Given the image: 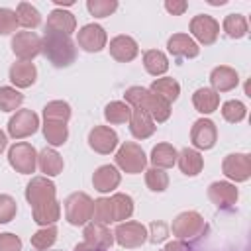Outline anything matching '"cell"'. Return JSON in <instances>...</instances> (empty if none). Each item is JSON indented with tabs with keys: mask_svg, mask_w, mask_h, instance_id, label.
<instances>
[{
	"mask_svg": "<svg viewBox=\"0 0 251 251\" xmlns=\"http://www.w3.org/2000/svg\"><path fill=\"white\" fill-rule=\"evenodd\" d=\"M71 118V106L63 100H53L47 102L43 108V120H51V122H63L67 124Z\"/></svg>",
	"mask_w": 251,
	"mask_h": 251,
	"instance_id": "37",
	"label": "cell"
},
{
	"mask_svg": "<svg viewBox=\"0 0 251 251\" xmlns=\"http://www.w3.org/2000/svg\"><path fill=\"white\" fill-rule=\"evenodd\" d=\"M41 53L55 67H69L76 59V47L71 35L57 31H45V35L41 37Z\"/></svg>",
	"mask_w": 251,
	"mask_h": 251,
	"instance_id": "2",
	"label": "cell"
},
{
	"mask_svg": "<svg viewBox=\"0 0 251 251\" xmlns=\"http://www.w3.org/2000/svg\"><path fill=\"white\" fill-rule=\"evenodd\" d=\"M16 212H18L16 200L8 194H0V224L12 222L16 218Z\"/></svg>",
	"mask_w": 251,
	"mask_h": 251,
	"instance_id": "45",
	"label": "cell"
},
{
	"mask_svg": "<svg viewBox=\"0 0 251 251\" xmlns=\"http://www.w3.org/2000/svg\"><path fill=\"white\" fill-rule=\"evenodd\" d=\"M129 116H131V108L122 100H114L104 108V118L108 124H126L129 122Z\"/></svg>",
	"mask_w": 251,
	"mask_h": 251,
	"instance_id": "35",
	"label": "cell"
},
{
	"mask_svg": "<svg viewBox=\"0 0 251 251\" xmlns=\"http://www.w3.org/2000/svg\"><path fill=\"white\" fill-rule=\"evenodd\" d=\"M73 251H104V249H96V247H92V245H88L86 241H82V243H78Z\"/></svg>",
	"mask_w": 251,
	"mask_h": 251,
	"instance_id": "50",
	"label": "cell"
},
{
	"mask_svg": "<svg viewBox=\"0 0 251 251\" xmlns=\"http://www.w3.org/2000/svg\"><path fill=\"white\" fill-rule=\"evenodd\" d=\"M86 8H88V12L94 18H106V16H110V14L116 12L118 2L116 0H88L86 2Z\"/></svg>",
	"mask_w": 251,
	"mask_h": 251,
	"instance_id": "43",
	"label": "cell"
},
{
	"mask_svg": "<svg viewBox=\"0 0 251 251\" xmlns=\"http://www.w3.org/2000/svg\"><path fill=\"white\" fill-rule=\"evenodd\" d=\"M12 51L20 61H31L41 53V37L35 31H18L12 37Z\"/></svg>",
	"mask_w": 251,
	"mask_h": 251,
	"instance_id": "9",
	"label": "cell"
},
{
	"mask_svg": "<svg viewBox=\"0 0 251 251\" xmlns=\"http://www.w3.org/2000/svg\"><path fill=\"white\" fill-rule=\"evenodd\" d=\"M110 55L116 59V61H120V63H129V61H133L135 57H137V51H139V47H137V41L133 39V37H129V35H116L112 41H110Z\"/></svg>",
	"mask_w": 251,
	"mask_h": 251,
	"instance_id": "18",
	"label": "cell"
},
{
	"mask_svg": "<svg viewBox=\"0 0 251 251\" xmlns=\"http://www.w3.org/2000/svg\"><path fill=\"white\" fill-rule=\"evenodd\" d=\"M120 180H122V176H120V173L114 165H102L92 175V186H94V190H98L102 194L112 192L114 188H118Z\"/></svg>",
	"mask_w": 251,
	"mask_h": 251,
	"instance_id": "20",
	"label": "cell"
},
{
	"mask_svg": "<svg viewBox=\"0 0 251 251\" xmlns=\"http://www.w3.org/2000/svg\"><path fill=\"white\" fill-rule=\"evenodd\" d=\"M222 116H224V120L229 122V124H239V122L247 116V108H245V104L239 102V100H227V102H224V106H222Z\"/></svg>",
	"mask_w": 251,
	"mask_h": 251,
	"instance_id": "41",
	"label": "cell"
},
{
	"mask_svg": "<svg viewBox=\"0 0 251 251\" xmlns=\"http://www.w3.org/2000/svg\"><path fill=\"white\" fill-rule=\"evenodd\" d=\"M192 104L200 114H212L220 106V94L216 90H212V88H206V86L198 88L192 94Z\"/></svg>",
	"mask_w": 251,
	"mask_h": 251,
	"instance_id": "29",
	"label": "cell"
},
{
	"mask_svg": "<svg viewBox=\"0 0 251 251\" xmlns=\"http://www.w3.org/2000/svg\"><path fill=\"white\" fill-rule=\"evenodd\" d=\"M176 163H178V169L186 175V176H196L202 167H204V159L202 155L196 151V149H190V147H184L178 157H176Z\"/></svg>",
	"mask_w": 251,
	"mask_h": 251,
	"instance_id": "26",
	"label": "cell"
},
{
	"mask_svg": "<svg viewBox=\"0 0 251 251\" xmlns=\"http://www.w3.org/2000/svg\"><path fill=\"white\" fill-rule=\"evenodd\" d=\"M165 10L173 16H182L186 10H188V2L184 0H167L165 2Z\"/></svg>",
	"mask_w": 251,
	"mask_h": 251,
	"instance_id": "47",
	"label": "cell"
},
{
	"mask_svg": "<svg viewBox=\"0 0 251 251\" xmlns=\"http://www.w3.org/2000/svg\"><path fill=\"white\" fill-rule=\"evenodd\" d=\"M37 165L41 169V173H45V176H57L63 173V157L55 151V149H49L45 147L39 155H37Z\"/></svg>",
	"mask_w": 251,
	"mask_h": 251,
	"instance_id": "27",
	"label": "cell"
},
{
	"mask_svg": "<svg viewBox=\"0 0 251 251\" xmlns=\"http://www.w3.org/2000/svg\"><path fill=\"white\" fill-rule=\"evenodd\" d=\"M37 69L31 61H18L10 67V80L16 88H27L35 82Z\"/></svg>",
	"mask_w": 251,
	"mask_h": 251,
	"instance_id": "23",
	"label": "cell"
},
{
	"mask_svg": "<svg viewBox=\"0 0 251 251\" xmlns=\"http://www.w3.org/2000/svg\"><path fill=\"white\" fill-rule=\"evenodd\" d=\"M43 137L47 139V143L49 145H53V147H59V145H63L65 141H67V137H69V127H67V124H63V122H51V120H43Z\"/></svg>",
	"mask_w": 251,
	"mask_h": 251,
	"instance_id": "32",
	"label": "cell"
},
{
	"mask_svg": "<svg viewBox=\"0 0 251 251\" xmlns=\"http://www.w3.org/2000/svg\"><path fill=\"white\" fill-rule=\"evenodd\" d=\"M190 33L198 43L212 45L220 35V24L208 14H198L190 20Z\"/></svg>",
	"mask_w": 251,
	"mask_h": 251,
	"instance_id": "10",
	"label": "cell"
},
{
	"mask_svg": "<svg viewBox=\"0 0 251 251\" xmlns=\"http://www.w3.org/2000/svg\"><path fill=\"white\" fill-rule=\"evenodd\" d=\"M0 251H22V239L14 233H0Z\"/></svg>",
	"mask_w": 251,
	"mask_h": 251,
	"instance_id": "46",
	"label": "cell"
},
{
	"mask_svg": "<svg viewBox=\"0 0 251 251\" xmlns=\"http://www.w3.org/2000/svg\"><path fill=\"white\" fill-rule=\"evenodd\" d=\"M222 171L229 180L243 182L251 176V157L247 153H229L222 163Z\"/></svg>",
	"mask_w": 251,
	"mask_h": 251,
	"instance_id": "11",
	"label": "cell"
},
{
	"mask_svg": "<svg viewBox=\"0 0 251 251\" xmlns=\"http://www.w3.org/2000/svg\"><path fill=\"white\" fill-rule=\"evenodd\" d=\"M163 251H190V249H188V245L182 243V241H171V243L165 245Z\"/></svg>",
	"mask_w": 251,
	"mask_h": 251,
	"instance_id": "49",
	"label": "cell"
},
{
	"mask_svg": "<svg viewBox=\"0 0 251 251\" xmlns=\"http://www.w3.org/2000/svg\"><path fill=\"white\" fill-rule=\"evenodd\" d=\"M84 241L96 249H110L114 245V233L108 229V226H102V224H86L84 227Z\"/></svg>",
	"mask_w": 251,
	"mask_h": 251,
	"instance_id": "21",
	"label": "cell"
},
{
	"mask_svg": "<svg viewBox=\"0 0 251 251\" xmlns=\"http://www.w3.org/2000/svg\"><path fill=\"white\" fill-rule=\"evenodd\" d=\"M18 18H16V10L10 8H0V35H8L14 33L18 29Z\"/></svg>",
	"mask_w": 251,
	"mask_h": 251,
	"instance_id": "44",
	"label": "cell"
},
{
	"mask_svg": "<svg viewBox=\"0 0 251 251\" xmlns=\"http://www.w3.org/2000/svg\"><path fill=\"white\" fill-rule=\"evenodd\" d=\"M24 94L14 86H0V110L2 112H14L22 106Z\"/></svg>",
	"mask_w": 251,
	"mask_h": 251,
	"instance_id": "38",
	"label": "cell"
},
{
	"mask_svg": "<svg viewBox=\"0 0 251 251\" xmlns=\"http://www.w3.org/2000/svg\"><path fill=\"white\" fill-rule=\"evenodd\" d=\"M92 222L102 224V226H108V224H112V222H114L110 198H98V200H94V208H92Z\"/></svg>",
	"mask_w": 251,
	"mask_h": 251,
	"instance_id": "42",
	"label": "cell"
},
{
	"mask_svg": "<svg viewBox=\"0 0 251 251\" xmlns=\"http://www.w3.org/2000/svg\"><path fill=\"white\" fill-rule=\"evenodd\" d=\"M88 145L100 155H110L118 147V133L108 126H94L88 133Z\"/></svg>",
	"mask_w": 251,
	"mask_h": 251,
	"instance_id": "15",
	"label": "cell"
},
{
	"mask_svg": "<svg viewBox=\"0 0 251 251\" xmlns=\"http://www.w3.org/2000/svg\"><path fill=\"white\" fill-rule=\"evenodd\" d=\"M129 131L135 139H147L155 133V122L151 120V116L143 110L131 108V116H129Z\"/></svg>",
	"mask_w": 251,
	"mask_h": 251,
	"instance_id": "24",
	"label": "cell"
},
{
	"mask_svg": "<svg viewBox=\"0 0 251 251\" xmlns=\"http://www.w3.org/2000/svg\"><path fill=\"white\" fill-rule=\"evenodd\" d=\"M208 198L212 200V204L220 210H229L235 206L239 192L235 188V184L227 182V180H216L208 186Z\"/></svg>",
	"mask_w": 251,
	"mask_h": 251,
	"instance_id": "13",
	"label": "cell"
},
{
	"mask_svg": "<svg viewBox=\"0 0 251 251\" xmlns=\"http://www.w3.org/2000/svg\"><path fill=\"white\" fill-rule=\"evenodd\" d=\"M110 204H112L114 222H126V220H129V216L133 214V200H131L129 194L116 192V194L110 198Z\"/></svg>",
	"mask_w": 251,
	"mask_h": 251,
	"instance_id": "33",
	"label": "cell"
},
{
	"mask_svg": "<svg viewBox=\"0 0 251 251\" xmlns=\"http://www.w3.org/2000/svg\"><path fill=\"white\" fill-rule=\"evenodd\" d=\"M39 127V118L33 110H18L8 122V133L14 139H24L33 135Z\"/></svg>",
	"mask_w": 251,
	"mask_h": 251,
	"instance_id": "8",
	"label": "cell"
},
{
	"mask_svg": "<svg viewBox=\"0 0 251 251\" xmlns=\"http://www.w3.org/2000/svg\"><path fill=\"white\" fill-rule=\"evenodd\" d=\"M8 161H10V167L16 169V173L31 175V173H35V167H37V151L33 149L31 143L20 141L10 147Z\"/></svg>",
	"mask_w": 251,
	"mask_h": 251,
	"instance_id": "5",
	"label": "cell"
},
{
	"mask_svg": "<svg viewBox=\"0 0 251 251\" xmlns=\"http://www.w3.org/2000/svg\"><path fill=\"white\" fill-rule=\"evenodd\" d=\"M16 18H18V24L27 27V29H33L41 24V14L35 6H31L29 2H20L18 8H16Z\"/></svg>",
	"mask_w": 251,
	"mask_h": 251,
	"instance_id": "34",
	"label": "cell"
},
{
	"mask_svg": "<svg viewBox=\"0 0 251 251\" xmlns=\"http://www.w3.org/2000/svg\"><path fill=\"white\" fill-rule=\"evenodd\" d=\"M143 67H145V71H147L149 75L161 76V75H165L167 69H169V59H167V55H165L163 51H159V49H149V51H145V55H143Z\"/></svg>",
	"mask_w": 251,
	"mask_h": 251,
	"instance_id": "31",
	"label": "cell"
},
{
	"mask_svg": "<svg viewBox=\"0 0 251 251\" xmlns=\"http://www.w3.org/2000/svg\"><path fill=\"white\" fill-rule=\"evenodd\" d=\"M55 194H57V188L47 176H33L25 186V200L29 202L31 208L43 202L55 200Z\"/></svg>",
	"mask_w": 251,
	"mask_h": 251,
	"instance_id": "12",
	"label": "cell"
},
{
	"mask_svg": "<svg viewBox=\"0 0 251 251\" xmlns=\"http://www.w3.org/2000/svg\"><path fill=\"white\" fill-rule=\"evenodd\" d=\"M176 157H178V151L171 143H157L153 147L149 159H151L153 167H157V169H171L176 163Z\"/></svg>",
	"mask_w": 251,
	"mask_h": 251,
	"instance_id": "30",
	"label": "cell"
},
{
	"mask_svg": "<svg viewBox=\"0 0 251 251\" xmlns=\"http://www.w3.org/2000/svg\"><path fill=\"white\" fill-rule=\"evenodd\" d=\"M94 202L84 192H73L65 200V218L71 226H86L92 220Z\"/></svg>",
	"mask_w": 251,
	"mask_h": 251,
	"instance_id": "3",
	"label": "cell"
},
{
	"mask_svg": "<svg viewBox=\"0 0 251 251\" xmlns=\"http://www.w3.org/2000/svg\"><path fill=\"white\" fill-rule=\"evenodd\" d=\"M167 49H169L171 55L182 57V59H192L200 53L198 43L186 33H173L167 41Z\"/></svg>",
	"mask_w": 251,
	"mask_h": 251,
	"instance_id": "17",
	"label": "cell"
},
{
	"mask_svg": "<svg viewBox=\"0 0 251 251\" xmlns=\"http://www.w3.org/2000/svg\"><path fill=\"white\" fill-rule=\"evenodd\" d=\"M147 227L139 222H120L114 231V239L126 249L141 247L147 241Z\"/></svg>",
	"mask_w": 251,
	"mask_h": 251,
	"instance_id": "7",
	"label": "cell"
},
{
	"mask_svg": "<svg viewBox=\"0 0 251 251\" xmlns=\"http://www.w3.org/2000/svg\"><path fill=\"white\" fill-rule=\"evenodd\" d=\"M151 229H153V235H151V241L153 243L165 239V226L163 224H151Z\"/></svg>",
	"mask_w": 251,
	"mask_h": 251,
	"instance_id": "48",
	"label": "cell"
},
{
	"mask_svg": "<svg viewBox=\"0 0 251 251\" xmlns=\"http://www.w3.org/2000/svg\"><path fill=\"white\" fill-rule=\"evenodd\" d=\"M210 4H212V6H224L226 0H210Z\"/></svg>",
	"mask_w": 251,
	"mask_h": 251,
	"instance_id": "52",
	"label": "cell"
},
{
	"mask_svg": "<svg viewBox=\"0 0 251 251\" xmlns=\"http://www.w3.org/2000/svg\"><path fill=\"white\" fill-rule=\"evenodd\" d=\"M222 27H224V31H226L229 37H233V39H239V37L247 35V29H249L247 20H245V16H241V14H227V16L224 18Z\"/></svg>",
	"mask_w": 251,
	"mask_h": 251,
	"instance_id": "36",
	"label": "cell"
},
{
	"mask_svg": "<svg viewBox=\"0 0 251 251\" xmlns=\"http://www.w3.org/2000/svg\"><path fill=\"white\" fill-rule=\"evenodd\" d=\"M145 184L149 190L153 192H163L167 190L169 186V175L163 171V169H157V167H151L145 171Z\"/></svg>",
	"mask_w": 251,
	"mask_h": 251,
	"instance_id": "40",
	"label": "cell"
},
{
	"mask_svg": "<svg viewBox=\"0 0 251 251\" xmlns=\"http://www.w3.org/2000/svg\"><path fill=\"white\" fill-rule=\"evenodd\" d=\"M216 139H218V129H216V124L212 120L200 118L192 124L190 141L196 149H212L216 145Z\"/></svg>",
	"mask_w": 251,
	"mask_h": 251,
	"instance_id": "14",
	"label": "cell"
},
{
	"mask_svg": "<svg viewBox=\"0 0 251 251\" xmlns=\"http://www.w3.org/2000/svg\"><path fill=\"white\" fill-rule=\"evenodd\" d=\"M210 84H212V90H216L218 94L227 92L239 84V75L235 69H231L227 65H220L210 73Z\"/></svg>",
	"mask_w": 251,
	"mask_h": 251,
	"instance_id": "19",
	"label": "cell"
},
{
	"mask_svg": "<svg viewBox=\"0 0 251 251\" xmlns=\"http://www.w3.org/2000/svg\"><path fill=\"white\" fill-rule=\"evenodd\" d=\"M6 145H8V137H6V133L0 129V153L6 149Z\"/></svg>",
	"mask_w": 251,
	"mask_h": 251,
	"instance_id": "51",
	"label": "cell"
},
{
	"mask_svg": "<svg viewBox=\"0 0 251 251\" xmlns=\"http://www.w3.org/2000/svg\"><path fill=\"white\" fill-rule=\"evenodd\" d=\"M57 239V227L55 226H45L41 229H37L31 235V247L35 251H47Z\"/></svg>",
	"mask_w": 251,
	"mask_h": 251,
	"instance_id": "39",
	"label": "cell"
},
{
	"mask_svg": "<svg viewBox=\"0 0 251 251\" xmlns=\"http://www.w3.org/2000/svg\"><path fill=\"white\" fill-rule=\"evenodd\" d=\"M124 96H126V104H129V108H137V110L147 112L151 116V120L157 122V124L167 122L169 116H171V104H167L165 100H161L149 88L129 86Z\"/></svg>",
	"mask_w": 251,
	"mask_h": 251,
	"instance_id": "1",
	"label": "cell"
},
{
	"mask_svg": "<svg viewBox=\"0 0 251 251\" xmlns=\"http://www.w3.org/2000/svg\"><path fill=\"white\" fill-rule=\"evenodd\" d=\"M76 29V20L71 12L63 10V8H55L49 18H47V25H45V31H57V33H65V35H71L73 31Z\"/></svg>",
	"mask_w": 251,
	"mask_h": 251,
	"instance_id": "22",
	"label": "cell"
},
{
	"mask_svg": "<svg viewBox=\"0 0 251 251\" xmlns=\"http://www.w3.org/2000/svg\"><path fill=\"white\" fill-rule=\"evenodd\" d=\"M116 165L127 175H137V173L145 171V167H147L145 151L141 149V145H137L133 141H126L120 145V149L116 153Z\"/></svg>",
	"mask_w": 251,
	"mask_h": 251,
	"instance_id": "4",
	"label": "cell"
},
{
	"mask_svg": "<svg viewBox=\"0 0 251 251\" xmlns=\"http://www.w3.org/2000/svg\"><path fill=\"white\" fill-rule=\"evenodd\" d=\"M31 214H33V222L39 224V226H53L59 218H61V204L55 200H49V202H43L39 206H33L31 208Z\"/></svg>",
	"mask_w": 251,
	"mask_h": 251,
	"instance_id": "25",
	"label": "cell"
},
{
	"mask_svg": "<svg viewBox=\"0 0 251 251\" xmlns=\"http://www.w3.org/2000/svg\"><path fill=\"white\" fill-rule=\"evenodd\" d=\"M106 41H108L106 31L98 24H86L78 29V45L88 53H96V51L104 49Z\"/></svg>",
	"mask_w": 251,
	"mask_h": 251,
	"instance_id": "16",
	"label": "cell"
},
{
	"mask_svg": "<svg viewBox=\"0 0 251 251\" xmlns=\"http://www.w3.org/2000/svg\"><path fill=\"white\" fill-rule=\"evenodd\" d=\"M153 94H157L161 100H165L167 104H171V102H175L176 98H178V94H180V84L175 80V78H171V76H163V78H155L153 82H151V88H149Z\"/></svg>",
	"mask_w": 251,
	"mask_h": 251,
	"instance_id": "28",
	"label": "cell"
},
{
	"mask_svg": "<svg viewBox=\"0 0 251 251\" xmlns=\"http://www.w3.org/2000/svg\"><path fill=\"white\" fill-rule=\"evenodd\" d=\"M171 229L178 239H192V237H198L200 233H204L206 222L198 212L188 210V212H180L173 220Z\"/></svg>",
	"mask_w": 251,
	"mask_h": 251,
	"instance_id": "6",
	"label": "cell"
}]
</instances>
